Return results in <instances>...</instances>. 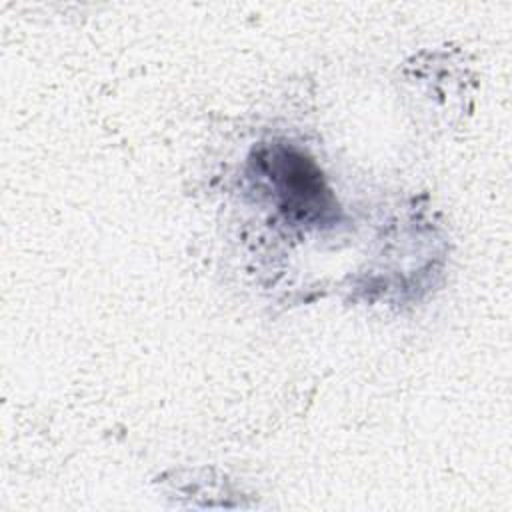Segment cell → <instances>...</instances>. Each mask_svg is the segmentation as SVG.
I'll return each instance as SVG.
<instances>
[{
  "mask_svg": "<svg viewBox=\"0 0 512 512\" xmlns=\"http://www.w3.org/2000/svg\"><path fill=\"white\" fill-rule=\"evenodd\" d=\"M256 164L272 186L280 210L292 222L318 224L336 216V200L322 172L304 152L274 144L258 152Z\"/></svg>",
  "mask_w": 512,
  "mask_h": 512,
  "instance_id": "6da1fadb",
  "label": "cell"
}]
</instances>
